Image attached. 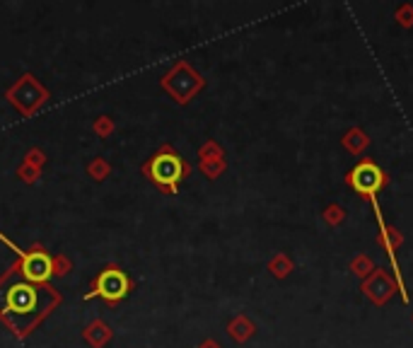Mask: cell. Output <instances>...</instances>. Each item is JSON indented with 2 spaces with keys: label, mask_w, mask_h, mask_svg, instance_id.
Wrapping results in <instances>:
<instances>
[{
  "label": "cell",
  "mask_w": 413,
  "mask_h": 348,
  "mask_svg": "<svg viewBox=\"0 0 413 348\" xmlns=\"http://www.w3.org/2000/svg\"><path fill=\"white\" fill-rule=\"evenodd\" d=\"M350 182L358 192L363 194H374L379 187H382V172L372 165V162H363L353 170L350 174Z\"/></svg>",
  "instance_id": "obj_5"
},
{
  "label": "cell",
  "mask_w": 413,
  "mask_h": 348,
  "mask_svg": "<svg viewBox=\"0 0 413 348\" xmlns=\"http://www.w3.org/2000/svg\"><path fill=\"white\" fill-rule=\"evenodd\" d=\"M145 172H148V177L153 179L158 187H162L165 192L174 194L184 177V162L177 152L165 147L162 152H158V155L150 160V165L145 167Z\"/></svg>",
  "instance_id": "obj_1"
},
{
  "label": "cell",
  "mask_w": 413,
  "mask_h": 348,
  "mask_svg": "<svg viewBox=\"0 0 413 348\" xmlns=\"http://www.w3.org/2000/svg\"><path fill=\"white\" fill-rule=\"evenodd\" d=\"M8 245H10L12 249L17 252V254H20V259H22V274H25V278L34 280V283H44V280L51 278V274H54V261H51V256L46 254V252H41V249H36V252H22V249H17L12 242H8Z\"/></svg>",
  "instance_id": "obj_3"
},
{
  "label": "cell",
  "mask_w": 413,
  "mask_h": 348,
  "mask_svg": "<svg viewBox=\"0 0 413 348\" xmlns=\"http://www.w3.org/2000/svg\"><path fill=\"white\" fill-rule=\"evenodd\" d=\"M36 300H39V298H36L34 285L17 283L6 293V307H8V312L25 314V312H32V309L36 307Z\"/></svg>",
  "instance_id": "obj_4"
},
{
  "label": "cell",
  "mask_w": 413,
  "mask_h": 348,
  "mask_svg": "<svg viewBox=\"0 0 413 348\" xmlns=\"http://www.w3.org/2000/svg\"><path fill=\"white\" fill-rule=\"evenodd\" d=\"M128 290H131V280H128V276L123 274L121 269H104L102 274L97 276L94 290L87 293V298L99 295V298H104L107 303H118V300L126 298Z\"/></svg>",
  "instance_id": "obj_2"
}]
</instances>
